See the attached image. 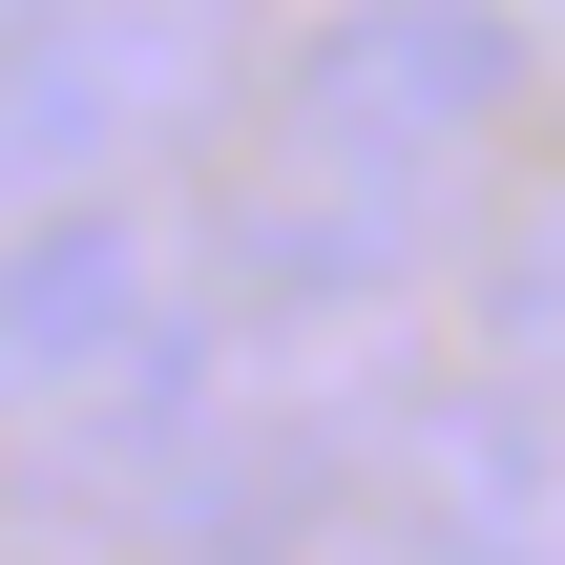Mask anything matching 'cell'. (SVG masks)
<instances>
[{"instance_id":"7a4b0ae2","label":"cell","mask_w":565,"mask_h":565,"mask_svg":"<svg viewBox=\"0 0 565 565\" xmlns=\"http://www.w3.org/2000/svg\"><path fill=\"white\" fill-rule=\"evenodd\" d=\"M524 84H545V21L524 0H315L273 42V84H252L231 147H315V168H377V189L482 210Z\"/></svg>"},{"instance_id":"6da1fadb","label":"cell","mask_w":565,"mask_h":565,"mask_svg":"<svg viewBox=\"0 0 565 565\" xmlns=\"http://www.w3.org/2000/svg\"><path fill=\"white\" fill-rule=\"evenodd\" d=\"M252 21L231 0H0V210L63 189H168L252 126Z\"/></svg>"},{"instance_id":"277c9868","label":"cell","mask_w":565,"mask_h":565,"mask_svg":"<svg viewBox=\"0 0 565 565\" xmlns=\"http://www.w3.org/2000/svg\"><path fill=\"white\" fill-rule=\"evenodd\" d=\"M461 356H503V377H565V168L545 189H482V231H461Z\"/></svg>"},{"instance_id":"3957f363","label":"cell","mask_w":565,"mask_h":565,"mask_svg":"<svg viewBox=\"0 0 565 565\" xmlns=\"http://www.w3.org/2000/svg\"><path fill=\"white\" fill-rule=\"evenodd\" d=\"M189 335H210V231H189L168 189H63V210H0V419H21V440L126 419Z\"/></svg>"}]
</instances>
